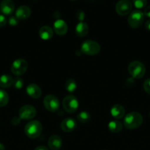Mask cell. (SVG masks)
<instances>
[{"label": "cell", "mask_w": 150, "mask_h": 150, "mask_svg": "<svg viewBox=\"0 0 150 150\" xmlns=\"http://www.w3.org/2000/svg\"><path fill=\"white\" fill-rule=\"evenodd\" d=\"M71 1H76V0H71Z\"/></svg>", "instance_id": "35"}, {"label": "cell", "mask_w": 150, "mask_h": 150, "mask_svg": "<svg viewBox=\"0 0 150 150\" xmlns=\"http://www.w3.org/2000/svg\"><path fill=\"white\" fill-rule=\"evenodd\" d=\"M77 120L81 123H88L91 120V115L86 111H82L77 115Z\"/></svg>", "instance_id": "23"}, {"label": "cell", "mask_w": 150, "mask_h": 150, "mask_svg": "<svg viewBox=\"0 0 150 150\" xmlns=\"http://www.w3.org/2000/svg\"><path fill=\"white\" fill-rule=\"evenodd\" d=\"M100 50H101V47L99 44L91 40H87L84 41L81 45V51L86 55H96L100 52Z\"/></svg>", "instance_id": "4"}, {"label": "cell", "mask_w": 150, "mask_h": 150, "mask_svg": "<svg viewBox=\"0 0 150 150\" xmlns=\"http://www.w3.org/2000/svg\"><path fill=\"white\" fill-rule=\"evenodd\" d=\"M42 125L37 120L30 121L26 125L24 132L26 136L30 139H36L42 132Z\"/></svg>", "instance_id": "2"}, {"label": "cell", "mask_w": 150, "mask_h": 150, "mask_svg": "<svg viewBox=\"0 0 150 150\" xmlns=\"http://www.w3.org/2000/svg\"><path fill=\"white\" fill-rule=\"evenodd\" d=\"M31 16V10L29 7L25 5L18 7L16 11V17L19 20H26Z\"/></svg>", "instance_id": "15"}, {"label": "cell", "mask_w": 150, "mask_h": 150, "mask_svg": "<svg viewBox=\"0 0 150 150\" xmlns=\"http://www.w3.org/2000/svg\"><path fill=\"white\" fill-rule=\"evenodd\" d=\"M63 107L65 111L70 114H73L79 107V103H78L77 99L74 95H67L65 97L63 100Z\"/></svg>", "instance_id": "6"}, {"label": "cell", "mask_w": 150, "mask_h": 150, "mask_svg": "<svg viewBox=\"0 0 150 150\" xmlns=\"http://www.w3.org/2000/svg\"><path fill=\"white\" fill-rule=\"evenodd\" d=\"M110 113H111V115L115 119L120 120V119H122L124 117L125 109L122 105H119V104H116V105L112 107L111 110H110Z\"/></svg>", "instance_id": "17"}, {"label": "cell", "mask_w": 150, "mask_h": 150, "mask_svg": "<svg viewBox=\"0 0 150 150\" xmlns=\"http://www.w3.org/2000/svg\"><path fill=\"white\" fill-rule=\"evenodd\" d=\"M44 105L47 111L50 112H55L60 107V102L57 97L52 95H49L44 98Z\"/></svg>", "instance_id": "8"}, {"label": "cell", "mask_w": 150, "mask_h": 150, "mask_svg": "<svg viewBox=\"0 0 150 150\" xmlns=\"http://www.w3.org/2000/svg\"><path fill=\"white\" fill-rule=\"evenodd\" d=\"M0 150H5L4 146L2 144H1V143H0Z\"/></svg>", "instance_id": "34"}, {"label": "cell", "mask_w": 150, "mask_h": 150, "mask_svg": "<svg viewBox=\"0 0 150 150\" xmlns=\"http://www.w3.org/2000/svg\"><path fill=\"white\" fill-rule=\"evenodd\" d=\"M134 6L138 9L144 8L147 4V0H132Z\"/></svg>", "instance_id": "25"}, {"label": "cell", "mask_w": 150, "mask_h": 150, "mask_svg": "<svg viewBox=\"0 0 150 150\" xmlns=\"http://www.w3.org/2000/svg\"><path fill=\"white\" fill-rule=\"evenodd\" d=\"M145 27L147 30L150 31V19L146 21V24H145Z\"/></svg>", "instance_id": "33"}, {"label": "cell", "mask_w": 150, "mask_h": 150, "mask_svg": "<svg viewBox=\"0 0 150 150\" xmlns=\"http://www.w3.org/2000/svg\"><path fill=\"white\" fill-rule=\"evenodd\" d=\"M144 122L142 115L138 112H131L126 114L124 120L125 127L129 130H133L139 127Z\"/></svg>", "instance_id": "1"}, {"label": "cell", "mask_w": 150, "mask_h": 150, "mask_svg": "<svg viewBox=\"0 0 150 150\" xmlns=\"http://www.w3.org/2000/svg\"><path fill=\"white\" fill-rule=\"evenodd\" d=\"M144 89L147 94L150 95V79H146L144 83Z\"/></svg>", "instance_id": "28"}, {"label": "cell", "mask_w": 150, "mask_h": 150, "mask_svg": "<svg viewBox=\"0 0 150 150\" xmlns=\"http://www.w3.org/2000/svg\"><path fill=\"white\" fill-rule=\"evenodd\" d=\"M108 128L110 132L113 133H117L121 130L122 129V124L121 122L117 121V120H114V121H111L109 122L108 124Z\"/></svg>", "instance_id": "21"}, {"label": "cell", "mask_w": 150, "mask_h": 150, "mask_svg": "<svg viewBox=\"0 0 150 150\" xmlns=\"http://www.w3.org/2000/svg\"><path fill=\"white\" fill-rule=\"evenodd\" d=\"M8 23L10 26H15L19 23V19L16 16H10L8 19Z\"/></svg>", "instance_id": "27"}, {"label": "cell", "mask_w": 150, "mask_h": 150, "mask_svg": "<svg viewBox=\"0 0 150 150\" xmlns=\"http://www.w3.org/2000/svg\"><path fill=\"white\" fill-rule=\"evenodd\" d=\"M9 96L7 92L0 89V107H4L8 103Z\"/></svg>", "instance_id": "24"}, {"label": "cell", "mask_w": 150, "mask_h": 150, "mask_svg": "<svg viewBox=\"0 0 150 150\" xmlns=\"http://www.w3.org/2000/svg\"><path fill=\"white\" fill-rule=\"evenodd\" d=\"M37 111L34 106L31 105H25L19 110V117L24 120H29L36 116Z\"/></svg>", "instance_id": "10"}, {"label": "cell", "mask_w": 150, "mask_h": 150, "mask_svg": "<svg viewBox=\"0 0 150 150\" xmlns=\"http://www.w3.org/2000/svg\"><path fill=\"white\" fill-rule=\"evenodd\" d=\"M39 36L44 40H49L53 37V32L52 29L49 26H44L39 29Z\"/></svg>", "instance_id": "18"}, {"label": "cell", "mask_w": 150, "mask_h": 150, "mask_svg": "<svg viewBox=\"0 0 150 150\" xmlns=\"http://www.w3.org/2000/svg\"><path fill=\"white\" fill-rule=\"evenodd\" d=\"M26 93L30 98L33 99H38L42 95V90L41 87L35 83H31L26 87Z\"/></svg>", "instance_id": "14"}, {"label": "cell", "mask_w": 150, "mask_h": 150, "mask_svg": "<svg viewBox=\"0 0 150 150\" xmlns=\"http://www.w3.org/2000/svg\"><path fill=\"white\" fill-rule=\"evenodd\" d=\"M89 31V27L86 23L83 21H80L76 26L75 32H76V35L80 38H84L86 36Z\"/></svg>", "instance_id": "19"}, {"label": "cell", "mask_w": 150, "mask_h": 150, "mask_svg": "<svg viewBox=\"0 0 150 150\" xmlns=\"http://www.w3.org/2000/svg\"><path fill=\"white\" fill-rule=\"evenodd\" d=\"M28 68V63L24 59H18L15 60L11 66V72L16 76H21Z\"/></svg>", "instance_id": "7"}, {"label": "cell", "mask_w": 150, "mask_h": 150, "mask_svg": "<svg viewBox=\"0 0 150 150\" xmlns=\"http://www.w3.org/2000/svg\"><path fill=\"white\" fill-rule=\"evenodd\" d=\"M128 72L134 79H141L146 73V67L141 62L133 61L128 66Z\"/></svg>", "instance_id": "3"}, {"label": "cell", "mask_w": 150, "mask_h": 150, "mask_svg": "<svg viewBox=\"0 0 150 150\" xmlns=\"http://www.w3.org/2000/svg\"><path fill=\"white\" fill-rule=\"evenodd\" d=\"M149 116H150V113H149Z\"/></svg>", "instance_id": "36"}, {"label": "cell", "mask_w": 150, "mask_h": 150, "mask_svg": "<svg viewBox=\"0 0 150 150\" xmlns=\"http://www.w3.org/2000/svg\"><path fill=\"white\" fill-rule=\"evenodd\" d=\"M54 30L57 35L60 36L65 35L68 32V25L61 19H57L54 23Z\"/></svg>", "instance_id": "13"}, {"label": "cell", "mask_w": 150, "mask_h": 150, "mask_svg": "<svg viewBox=\"0 0 150 150\" xmlns=\"http://www.w3.org/2000/svg\"><path fill=\"white\" fill-rule=\"evenodd\" d=\"M132 4L129 0H120L116 4V12L121 16H125L131 13Z\"/></svg>", "instance_id": "9"}, {"label": "cell", "mask_w": 150, "mask_h": 150, "mask_svg": "<svg viewBox=\"0 0 150 150\" xmlns=\"http://www.w3.org/2000/svg\"><path fill=\"white\" fill-rule=\"evenodd\" d=\"M61 129L64 132L69 133L72 132L76 129V122L75 120H74L71 117H68L63 120L61 122Z\"/></svg>", "instance_id": "11"}, {"label": "cell", "mask_w": 150, "mask_h": 150, "mask_svg": "<svg viewBox=\"0 0 150 150\" xmlns=\"http://www.w3.org/2000/svg\"><path fill=\"white\" fill-rule=\"evenodd\" d=\"M35 150H49V149L46 147V146L41 145V146H38V147L35 148Z\"/></svg>", "instance_id": "32"}, {"label": "cell", "mask_w": 150, "mask_h": 150, "mask_svg": "<svg viewBox=\"0 0 150 150\" xmlns=\"http://www.w3.org/2000/svg\"><path fill=\"white\" fill-rule=\"evenodd\" d=\"M62 144H63V141L61 138L57 135H53L49 139L48 145L51 150H60L62 147Z\"/></svg>", "instance_id": "16"}, {"label": "cell", "mask_w": 150, "mask_h": 150, "mask_svg": "<svg viewBox=\"0 0 150 150\" xmlns=\"http://www.w3.org/2000/svg\"><path fill=\"white\" fill-rule=\"evenodd\" d=\"M13 85L16 89H21L24 86V81L23 79L21 78H16V79H13Z\"/></svg>", "instance_id": "26"}, {"label": "cell", "mask_w": 150, "mask_h": 150, "mask_svg": "<svg viewBox=\"0 0 150 150\" xmlns=\"http://www.w3.org/2000/svg\"><path fill=\"white\" fill-rule=\"evenodd\" d=\"M13 83V79L9 75H2L0 76V87L8 88Z\"/></svg>", "instance_id": "20"}, {"label": "cell", "mask_w": 150, "mask_h": 150, "mask_svg": "<svg viewBox=\"0 0 150 150\" xmlns=\"http://www.w3.org/2000/svg\"><path fill=\"white\" fill-rule=\"evenodd\" d=\"M144 15L143 12L138 10H134L128 17V24L132 29H137L141 26L144 22Z\"/></svg>", "instance_id": "5"}, {"label": "cell", "mask_w": 150, "mask_h": 150, "mask_svg": "<svg viewBox=\"0 0 150 150\" xmlns=\"http://www.w3.org/2000/svg\"><path fill=\"white\" fill-rule=\"evenodd\" d=\"M65 86H66V89L68 92H70V93H73L76 89V81L72 79H69V80L66 81Z\"/></svg>", "instance_id": "22"}, {"label": "cell", "mask_w": 150, "mask_h": 150, "mask_svg": "<svg viewBox=\"0 0 150 150\" xmlns=\"http://www.w3.org/2000/svg\"><path fill=\"white\" fill-rule=\"evenodd\" d=\"M7 18H5V16H3V15H0V28L3 27V26H5L7 24Z\"/></svg>", "instance_id": "30"}, {"label": "cell", "mask_w": 150, "mask_h": 150, "mask_svg": "<svg viewBox=\"0 0 150 150\" xmlns=\"http://www.w3.org/2000/svg\"><path fill=\"white\" fill-rule=\"evenodd\" d=\"M15 10V4L12 0H2L0 4V10L4 15H11Z\"/></svg>", "instance_id": "12"}, {"label": "cell", "mask_w": 150, "mask_h": 150, "mask_svg": "<svg viewBox=\"0 0 150 150\" xmlns=\"http://www.w3.org/2000/svg\"><path fill=\"white\" fill-rule=\"evenodd\" d=\"M76 17L79 21H82L85 18V13L82 10H78L76 13Z\"/></svg>", "instance_id": "29"}, {"label": "cell", "mask_w": 150, "mask_h": 150, "mask_svg": "<svg viewBox=\"0 0 150 150\" xmlns=\"http://www.w3.org/2000/svg\"><path fill=\"white\" fill-rule=\"evenodd\" d=\"M144 16H146V17L150 18V6H148V7H146L145 9H144Z\"/></svg>", "instance_id": "31"}]
</instances>
